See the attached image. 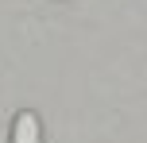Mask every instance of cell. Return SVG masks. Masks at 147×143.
Returning <instances> with one entry per match:
<instances>
[{
	"instance_id": "obj_1",
	"label": "cell",
	"mask_w": 147,
	"mask_h": 143,
	"mask_svg": "<svg viewBox=\"0 0 147 143\" xmlns=\"http://www.w3.org/2000/svg\"><path fill=\"white\" fill-rule=\"evenodd\" d=\"M12 143H43V120L31 108H23L12 120Z\"/></svg>"
}]
</instances>
